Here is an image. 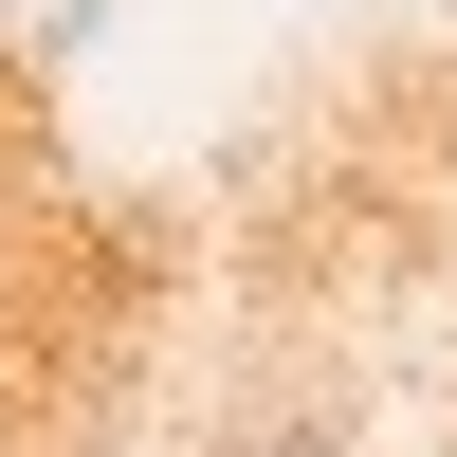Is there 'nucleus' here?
<instances>
[{"instance_id": "f257e3e1", "label": "nucleus", "mask_w": 457, "mask_h": 457, "mask_svg": "<svg viewBox=\"0 0 457 457\" xmlns=\"http://www.w3.org/2000/svg\"><path fill=\"white\" fill-rule=\"evenodd\" d=\"M256 457H366V439H312V421H293V439H256Z\"/></svg>"}]
</instances>
